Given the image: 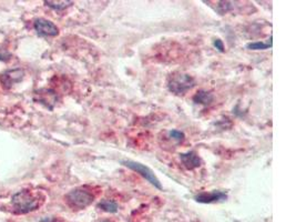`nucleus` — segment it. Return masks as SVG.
<instances>
[{"label": "nucleus", "mask_w": 296, "mask_h": 222, "mask_svg": "<svg viewBox=\"0 0 296 222\" xmlns=\"http://www.w3.org/2000/svg\"><path fill=\"white\" fill-rule=\"evenodd\" d=\"M42 201L43 198L40 194L29 190L19 191L18 193L12 195L11 199L12 207L18 213H28L37 210L41 206Z\"/></svg>", "instance_id": "nucleus-1"}, {"label": "nucleus", "mask_w": 296, "mask_h": 222, "mask_svg": "<svg viewBox=\"0 0 296 222\" xmlns=\"http://www.w3.org/2000/svg\"><path fill=\"white\" fill-rule=\"evenodd\" d=\"M95 194H92L90 191L83 188H78L71 190L66 195V201L69 204V207L77 210H81L94 202Z\"/></svg>", "instance_id": "nucleus-2"}, {"label": "nucleus", "mask_w": 296, "mask_h": 222, "mask_svg": "<svg viewBox=\"0 0 296 222\" xmlns=\"http://www.w3.org/2000/svg\"><path fill=\"white\" fill-rule=\"evenodd\" d=\"M196 86V80L188 74H174L167 82V88L175 95H184Z\"/></svg>", "instance_id": "nucleus-3"}, {"label": "nucleus", "mask_w": 296, "mask_h": 222, "mask_svg": "<svg viewBox=\"0 0 296 222\" xmlns=\"http://www.w3.org/2000/svg\"><path fill=\"white\" fill-rule=\"evenodd\" d=\"M121 163L123 164V166L131 169V170L139 173L141 177H143L145 180L150 182V184H151L154 188L162 190V185H161L160 180L158 179L157 176L154 175V172L151 170V169L145 166V164H142V163L136 162V161H132V160H123V161H121Z\"/></svg>", "instance_id": "nucleus-4"}, {"label": "nucleus", "mask_w": 296, "mask_h": 222, "mask_svg": "<svg viewBox=\"0 0 296 222\" xmlns=\"http://www.w3.org/2000/svg\"><path fill=\"white\" fill-rule=\"evenodd\" d=\"M34 30L40 36V37H56L59 34V29L54 22L50 20L43 19V18H38L34 20Z\"/></svg>", "instance_id": "nucleus-5"}, {"label": "nucleus", "mask_w": 296, "mask_h": 222, "mask_svg": "<svg viewBox=\"0 0 296 222\" xmlns=\"http://www.w3.org/2000/svg\"><path fill=\"white\" fill-rule=\"evenodd\" d=\"M25 73L23 69L17 68V69H10L7 70L0 75V81H1L3 88L10 89L14 84L20 82L24 79Z\"/></svg>", "instance_id": "nucleus-6"}, {"label": "nucleus", "mask_w": 296, "mask_h": 222, "mask_svg": "<svg viewBox=\"0 0 296 222\" xmlns=\"http://www.w3.org/2000/svg\"><path fill=\"white\" fill-rule=\"evenodd\" d=\"M227 198H228V194L223 192V191L214 190V191H211V192L197 193L196 197H194V200L200 203H213V202L224 201V200H227Z\"/></svg>", "instance_id": "nucleus-7"}, {"label": "nucleus", "mask_w": 296, "mask_h": 222, "mask_svg": "<svg viewBox=\"0 0 296 222\" xmlns=\"http://www.w3.org/2000/svg\"><path fill=\"white\" fill-rule=\"evenodd\" d=\"M180 160L188 170H193V169L201 166V159L198 157V154L194 152V151H188V152L181 153Z\"/></svg>", "instance_id": "nucleus-8"}, {"label": "nucleus", "mask_w": 296, "mask_h": 222, "mask_svg": "<svg viewBox=\"0 0 296 222\" xmlns=\"http://www.w3.org/2000/svg\"><path fill=\"white\" fill-rule=\"evenodd\" d=\"M214 100L213 93L206 90H198L193 97V101L197 105H202V106H209Z\"/></svg>", "instance_id": "nucleus-9"}, {"label": "nucleus", "mask_w": 296, "mask_h": 222, "mask_svg": "<svg viewBox=\"0 0 296 222\" xmlns=\"http://www.w3.org/2000/svg\"><path fill=\"white\" fill-rule=\"evenodd\" d=\"M98 208H100L101 210H103V211H105V212L114 213V212H117V211H118L119 206H118V203H117V202L112 201V200L104 199V200H101V201L99 202Z\"/></svg>", "instance_id": "nucleus-10"}, {"label": "nucleus", "mask_w": 296, "mask_h": 222, "mask_svg": "<svg viewBox=\"0 0 296 222\" xmlns=\"http://www.w3.org/2000/svg\"><path fill=\"white\" fill-rule=\"evenodd\" d=\"M45 4L51 9H55L57 11H61L70 6H72L73 1H50V0H46Z\"/></svg>", "instance_id": "nucleus-11"}, {"label": "nucleus", "mask_w": 296, "mask_h": 222, "mask_svg": "<svg viewBox=\"0 0 296 222\" xmlns=\"http://www.w3.org/2000/svg\"><path fill=\"white\" fill-rule=\"evenodd\" d=\"M272 47V37L269 38L268 42H263V41H256V42H249L246 44V48L250 50H265Z\"/></svg>", "instance_id": "nucleus-12"}, {"label": "nucleus", "mask_w": 296, "mask_h": 222, "mask_svg": "<svg viewBox=\"0 0 296 222\" xmlns=\"http://www.w3.org/2000/svg\"><path fill=\"white\" fill-rule=\"evenodd\" d=\"M215 3H216L215 10L218 11L220 15H225V13H228L229 11H231L233 9L232 1H218Z\"/></svg>", "instance_id": "nucleus-13"}, {"label": "nucleus", "mask_w": 296, "mask_h": 222, "mask_svg": "<svg viewBox=\"0 0 296 222\" xmlns=\"http://www.w3.org/2000/svg\"><path fill=\"white\" fill-rule=\"evenodd\" d=\"M184 133L180 130H171L169 131V138H171L172 140H174L180 144V142H182L184 140Z\"/></svg>", "instance_id": "nucleus-14"}, {"label": "nucleus", "mask_w": 296, "mask_h": 222, "mask_svg": "<svg viewBox=\"0 0 296 222\" xmlns=\"http://www.w3.org/2000/svg\"><path fill=\"white\" fill-rule=\"evenodd\" d=\"M10 53L8 52L6 49L0 48V60L1 61H8L10 59Z\"/></svg>", "instance_id": "nucleus-15"}, {"label": "nucleus", "mask_w": 296, "mask_h": 222, "mask_svg": "<svg viewBox=\"0 0 296 222\" xmlns=\"http://www.w3.org/2000/svg\"><path fill=\"white\" fill-rule=\"evenodd\" d=\"M213 46L218 49V50L220 51V52H224L225 51V49H224V43H223V41L221 39H214V41H213Z\"/></svg>", "instance_id": "nucleus-16"}, {"label": "nucleus", "mask_w": 296, "mask_h": 222, "mask_svg": "<svg viewBox=\"0 0 296 222\" xmlns=\"http://www.w3.org/2000/svg\"><path fill=\"white\" fill-rule=\"evenodd\" d=\"M101 222H112V221H109V220H103V221H101Z\"/></svg>", "instance_id": "nucleus-17"}]
</instances>
